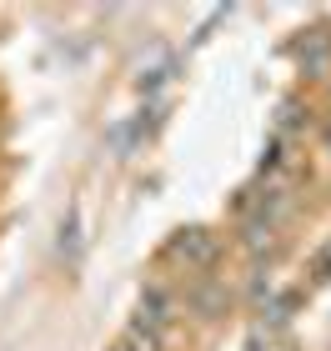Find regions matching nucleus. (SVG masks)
Instances as JSON below:
<instances>
[{
	"label": "nucleus",
	"instance_id": "3",
	"mask_svg": "<svg viewBox=\"0 0 331 351\" xmlns=\"http://www.w3.org/2000/svg\"><path fill=\"white\" fill-rule=\"evenodd\" d=\"M311 276H317V281H326V276H331V241L317 251V261H311Z\"/></svg>",
	"mask_w": 331,
	"mask_h": 351
},
{
	"label": "nucleus",
	"instance_id": "2",
	"mask_svg": "<svg viewBox=\"0 0 331 351\" xmlns=\"http://www.w3.org/2000/svg\"><path fill=\"white\" fill-rule=\"evenodd\" d=\"M166 256H171V261H181L186 271H206V266L216 261V236H211V231H201V226L176 231V241L166 246Z\"/></svg>",
	"mask_w": 331,
	"mask_h": 351
},
{
	"label": "nucleus",
	"instance_id": "1",
	"mask_svg": "<svg viewBox=\"0 0 331 351\" xmlns=\"http://www.w3.org/2000/svg\"><path fill=\"white\" fill-rule=\"evenodd\" d=\"M176 316H181V301L166 291V286H146L136 301V316H131V331L140 337H151L156 346L171 341V331H176Z\"/></svg>",
	"mask_w": 331,
	"mask_h": 351
}]
</instances>
